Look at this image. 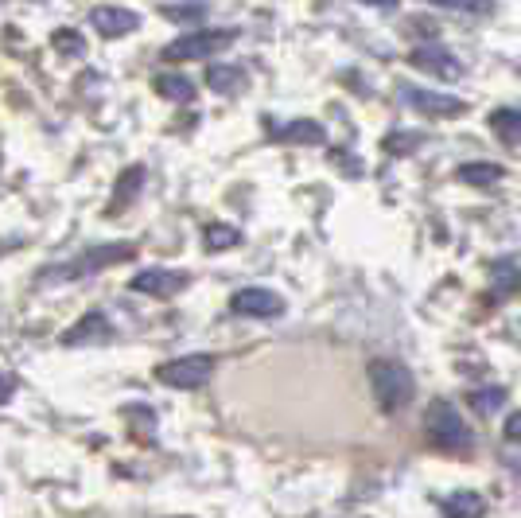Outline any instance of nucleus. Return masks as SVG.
<instances>
[{"label": "nucleus", "mask_w": 521, "mask_h": 518, "mask_svg": "<svg viewBox=\"0 0 521 518\" xmlns=\"http://www.w3.org/2000/svg\"><path fill=\"white\" fill-rule=\"evenodd\" d=\"M370 386H374V398H378V406H382L385 413L409 409L413 394H417L413 374H409L405 363H397V359H374V363H370Z\"/></svg>", "instance_id": "nucleus-1"}, {"label": "nucleus", "mask_w": 521, "mask_h": 518, "mask_svg": "<svg viewBox=\"0 0 521 518\" xmlns=\"http://www.w3.org/2000/svg\"><path fill=\"white\" fill-rule=\"evenodd\" d=\"M424 425H428V441L436 444L440 452H467V448H471L467 421L459 417V409H455L452 402H432Z\"/></svg>", "instance_id": "nucleus-2"}, {"label": "nucleus", "mask_w": 521, "mask_h": 518, "mask_svg": "<svg viewBox=\"0 0 521 518\" xmlns=\"http://www.w3.org/2000/svg\"><path fill=\"white\" fill-rule=\"evenodd\" d=\"M137 254L129 242H109V246H94V250H86L78 261H70L63 269H47L43 277H51V281H78V277H86V273H98V269H109V265H117V261H129Z\"/></svg>", "instance_id": "nucleus-3"}, {"label": "nucleus", "mask_w": 521, "mask_h": 518, "mask_svg": "<svg viewBox=\"0 0 521 518\" xmlns=\"http://www.w3.org/2000/svg\"><path fill=\"white\" fill-rule=\"evenodd\" d=\"M234 39H238L234 28H226V32H187V36L172 39V43L160 51V59H168V63H183V59H210V55L226 51Z\"/></svg>", "instance_id": "nucleus-4"}, {"label": "nucleus", "mask_w": 521, "mask_h": 518, "mask_svg": "<svg viewBox=\"0 0 521 518\" xmlns=\"http://www.w3.org/2000/svg\"><path fill=\"white\" fill-rule=\"evenodd\" d=\"M214 355H183V359H172L164 367H156V378L172 390H199L207 386L210 374H214Z\"/></svg>", "instance_id": "nucleus-5"}, {"label": "nucleus", "mask_w": 521, "mask_h": 518, "mask_svg": "<svg viewBox=\"0 0 521 518\" xmlns=\"http://www.w3.org/2000/svg\"><path fill=\"white\" fill-rule=\"evenodd\" d=\"M401 102L409 110L424 113V117H459V113H467L463 98H452L444 90H424V86H401Z\"/></svg>", "instance_id": "nucleus-6"}, {"label": "nucleus", "mask_w": 521, "mask_h": 518, "mask_svg": "<svg viewBox=\"0 0 521 518\" xmlns=\"http://www.w3.org/2000/svg\"><path fill=\"white\" fill-rule=\"evenodd\" d=\"M284 296H277L273 289H242V293L230 296V312L234 316H249V320H277L284 316Z\"/></svg>", "instance_id": "nucleus-7"}, {"label": "nucleus", "mask_w": 521, "mask_h": 518, "mask_svg": "<svg viewBox=\"0 0 521 518\" xmlns=\"http://www.w3.org/2000/svg\"><path fill=\"white\" fill-rule=\"evenodd\" d=\"M409 63H413L417 71L432 74V78H440V82H455V78H463V63L455 59L448 47H440V43H424V47H413Z\"/></svg>", "instance_id": "nucleus-8"}, {"label": "nucleus", "mask_w": 521, "mask_h": 518, "mask_svg": "<svg viewBox=\"0 0 521 518\" xmlns=\"http://www.w3.org/2000/svg\"><path fill=\"white\" fill-rule=\"evenodd\" d=\"M129 285H133V293L144 296H175L191 285V273L187 269H140Z\"/></svg>", "instance_id": "nucleus-9"}, {"label": "nucleus", "mask_w": 521, "mask_h": 518, "mask_svg": "<svg viewBox=\"0 0 521 518\" xmlns=\"http://www.w3.org/2000/svg\"><path fill=\"white\" fill-rule=\"evenodd\" d=\"M90 24L98 28V36L121 39V36H129V32H137V28H140V16L133 12V8H113V4H98V8L90 12Z\"/></svg>", "instance_id": "nucleus-10"}, {"label": "nucleus", "mask_w": 521, "mask_h": 518, "mask_svg": "<svg viewBox=\"0 0 521 518\" xmlns=\"http://www.w3.org/2000/svg\"><path fill=\"white\" fill-rule=\"evenodd\" d=\"M113 335V324L105 320V312H86L74 328L63 332V343L67 347H82V343H94V339H109Z\"/></svg>", "instance_id": "nucleus-11"}, {"label": "nucleus", "mask_w": 521, "mask_h": 518, "mask_svg": "<svg viewBox=\"0 0 521 518\" xmlns=\"http://www.w3.org/2000/svg\"><path fill=\"white\" fill-rule=\"evenodd\" d=\"M273 137L284 141V145H323V141H327V129H323L319 121L300 117V121H288V125L273 129Z\"/></svg>", "instance_id": "nucleus-12"}, {"label": "nucleus", "mask_w": 521, "mask_h": 518, "mask_svg": "<svg viewBox=\"0 0 521 518\" xmlns=\"http://www.w3.org/2000/svg\"><path fill=\"white\" fill-rule=\"evenodd\" d=\"M459 184H471V187H494L506 180V168L502 164H490V160H475V164H463L459 172Z\"/></svg>", "instance_id": "nucleus-13"}, {"label": "nucleus", "mask_w": 521, "mask_h": 518, "mask_svg": "<svg viewBox=\"0 0 521 518\" xmlns=\"http://www.w3.org/2000/svg\"><path fill=\"white\" fill-rule=\"evenodd\" d=\"M152 90H156L160 98H168V102H191V98H195V82H191L187 74H172V71L156 74V78H152Z\"/></svg>", "instance_id": "nucleus-14"}, {"label": "nucleus", "mask_w": 521, "mask_h": 518, "mask_svg": "<svg viewBox=\"0 0 521 518\" xmlns=\"http://www.w3.org/2000/svg\"><path fill=\"white\" fill-rule=\"evenodd\" d=\"M440 511L448 518H479L487 511V503H483L479 491H455V495H448V499L440 503Z\"/></svg>", "instance_id": "nucleus-15"}, {"label": "nucleus", "mask_w": 521, "mask_h": 518, "mask_svg": "<svg viewBox=\"0 0 521 518\" xmlns=\"http://www.w3.org/2000/svg\"><path fill=\"white\" fill-rule=\"evenodd\" d=\"M490 129L506 141V145H521V110L506 106V110L490 113Z\"/></svg>", "instance_id": "nucleus-16"}, {"label": "nucleus", "mask_w": 521, "mask_h": 518, "mask_svg": "<svg viewBox=\"0 0 521 518\" xmlns=\"http://www.w3.org/2000/svg\"><path fill=\"white\" fill-rule=\"evenodd\" d=\"M245 82L242 67H230V63H218V67H207V86L218 90V94H234Z\"/></svg>", "instance_id": "nucleus-17"}, {"label": "nucleus", "mask_w": 521, "mask_h": 518, "mask_svg": "<svg viewBox=\"0 0 521 518\" xmlns=\"http://www.w3.org/2000/svg\"><path fill=\"white\" fill-rule=\"evenodd\" d=\"M140 180H144V168L133 164L129 172H121V180H117V191H113V203H109V215L121 207V203H129V199H137L140 191Z\"/></svg>", "instance_id": "nucleus-18"}, {"label": "nucleus", "mask_w": 521, "mask_h": 518, "mask_svg": "<svg viewBox=\"0 0 521 518\" xmlns=\"http://www.w3.org/2000/svg\"><path fill=\"white\" fill-rule=\"evenodd\" d=\"M203 242H207V250H230V246L242 242V234L234 226H226V222H210L203 230Z\"/></svg>", "instance_id": "nucleus-19"}, {"label": "nucleus", "mask_w": 521, "mask_h": 518, "mask_svg": "<svg viewBox=\"0 0 521 518\" xmlns=\"http://www.w3.org/2000/svg\"><path fill=\"white\" fill-rule=\"evenodd\" d=\"M51 47H55L63 59H82V55H86V39L78 36L74 28H59V32L51 36Z\"/></svg>", "instance_id": "nucleus-20"}, {"label": "nucleus", "mask_w": 521, "mask_h": 518, "mask_svg": "<svg viewBox=\"0 0 521 518\" xmlns=\"http://www.w3.org/2000/svg\"><path fill=\"white\" fill-rule=\"evenodd\" d=\"M210 8L207 4H160V16H168L175 24H195V20H203Z\"/></svg>", "instance_id": "nucleus-21"}, {"label": "nucleus", "mask_w": 521, "mask_h": 518, "mask_svg": "<svg viewBox=\"0 0 521 518\" xmlns=\"http://www.w3.org/2000/svg\"><path fill=\"white\" fill-rule=\"evenodd\" d=\"M467 402H471V409H475V413L490 417L494 409L506 402V390H502V386H487V390H475V394H471Z\"/></svg>", "instance_id": "nucleus-22"}, {"label": "nucleus", "mask_w": 521, "mask_h": 518, "mask_svg": "<svg viewBox=\"0 0 521 518\" xmlns=\"http://www.w3.org/2000/svg\"><path fill=\"white\" fill-rule=\"evenodd\" d=\"M417 145H424V137H420V133H409V137H389V141H385V152L405 156L409 148H417Z\"/></svg>", "instance_id": "nucleus-23"}, {"label": "nucleus", "mask_w": 521, "mask_h": 518, "mask_svg": "<svg viewBox=\"0 0 521 518\" xmlns=\"http://www.w3.org/2000/svg\"><path fill=\"white\" fill-rule=\"evenodd\" d=\"M440 8H448V12H459V16H490V12H494L490 4H440Z\"/></svg>", "instance_id": "nucleus-24"}, {"label": "nucleus", "mask_w": 521, "mask_h": 518, "mask_svg": "<svg viewBox=\"0 0 521 518\" xmlns=\"http://www.w3.org/2000/svg\"><path fill=\"white\" fill-rule=\"evenodd\" d=\"M502 433H506V441H521V409L506 417V429H502Z\"/></svg>", "instance_id": "nucleus-25"}, {"label": "nucleus", "mask_w": 521, "mask_h": 518, "mask_svg": "<svg viewBox=\"0 0 521 518\" xmlns=\"http://www.w3.org/2000/svg\"><path fill=\"white\" fill-rule=\"evenodd\" d=\"M12 394H16V378H12V374H4V370H0V406H4V402H8V398H12Z\"/></svg>", "instance_id": "nucleus-26"}]
</instances>
